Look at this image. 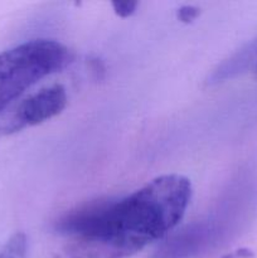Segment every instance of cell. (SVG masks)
I'll return each instance as SVG.
<instances>
[{
    "label": "cell",
    "instance_id": "3",
    "mask_svg": "<svg viewBox=\"0 0 257 258\" xmlns=\"http://www.w3.org/2000/svg\"><path fill=\"white\" fill-rule=\"evenodd\" d=\"M67 101V92L63 86L53 85L42 88L22 101L15 112L5 118L8 134L39 125L55 117L65 110Z\"/></svg>",
    "mask_w": 257,
    "mask_h": 258
},
{
    "label": "cell",
    "instance_id": "6",
    "mask_svg": "<svg viewBox=\"0 0 257 258\" xmlns=\"http://www.w3.org/2000/svg\"><path fill=\"white\" fill-rule=\"evenodd\" d=\"M28 249L27 236L22 232L13 234L0 249V258H25Z\"/></svg>",
    "mask_w": 257,
    "mask_h": 258
},
{
    "label": "cell",
    "instance_id": "5",
    "mask_svg": "<svg viewBox=\"0 0 257 258\" xmlns=\"http://www.w3.org/2000/svg\"><path fill=\"white\" fill-rule=\"evenodd\" d=\"M254 72H257V37L219 63L212 71L207 83L218 85Z\"/></svg>",
    "mask_w": 257,
    "mask_h": 258
},
{
    "label": "cell",
    "instance_id": "1",
    "mask_svg": "<svg viewBox=\"0 0 257 258\" xmlns=\"http://www.w3.org/2000/svg\"><path fill=\"white\" fill-rule=\"evenodd\" d=\"M190 198L189 179L168 174L122 198L90 202L57 222L70 241L54 258L133 256L175 228Z\"/></svg>",
    "mask_w": 257,
    "mask_h": 258
},
{
    "label": "cell",
    "instance_id": "4",
    "mask_svg": "<svg viewBox=\"0 0 257 258\" xmlns=\"http://www.w3.org/2000/svg\"><path fill=\"white\" fill-rule=\"evenodd\" d=\"M211 228L206 223H196L164 242L151 258H193L209 243Z\"/></svg>",
    "mask_w": 257,
    "mask_h": 258
},
{
    "label": "cell",
    "instance_id": "8",
    "mask_svg": "<svg viewBox=\"0 0 257 258\" xmlns=\"http://www.w3.org/2000/svg\"><path fill=\"white\" fill-rule=\"evenodd\" d=\"M198 15L199 9L197 7H193V5H184V7L178 9V18L183 23L193 22Z\"/></svg>",
    "mask_w": 257,
    "mask_h": 258
},
{
    "label": "cell",
    "instance_id": "7",
    "mask_svg": "<svg viewBox=\"0 0 257 258\" xmlns=\"http://www.w3.org/2000/svg\"><path fill=\"white\" fill-rule=\"evenodd\" d=\"M139 3L138 2H125V3H118V2H113L112 3V8L115 10L116 15L121 18H127L130 17L131 14H134L138 8Z\"/></svg>",
    "mask_w": 257,
    "mask_h": 258
},
{
    "label": "cell",
    "instance_id": "2",
    "mask_svg": "<svg viewBox=\"0 0 257 258\" xmlns=\"http://www.w3.org/2000/svg\"><path fill=\"white\" fill-rule=\"evenodd\" d=\"M72 60L70 49L53 39H33L0 53V112L38 81Z\"/></svg>",
    "mask_w": 257,
    "mask_h": 258
}]
</instances>
